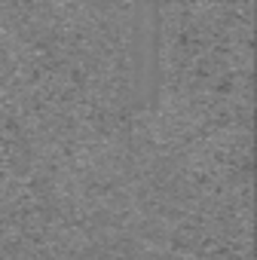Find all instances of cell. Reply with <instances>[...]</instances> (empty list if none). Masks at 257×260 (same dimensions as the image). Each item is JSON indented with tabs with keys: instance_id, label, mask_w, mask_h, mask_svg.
I'll use <instances>...</instances> for the list:
<instances>
[{
	"instance_id": "cell-1",
	"label": "cell",
	"mask_w": 257,
	"mask_h": 260,
	"mask_svg": "<svg viewBox=\"0 0 257 260\" xmlns=\"http://www.w3.org/2000/svg\"><path fill=\"white\" fill-rule=\"evenodd\" d=\"M163 0H135V37L138 61L144 74V92L153 98L159 83V46H163Z\"/></svg>"
}]
</instances>
